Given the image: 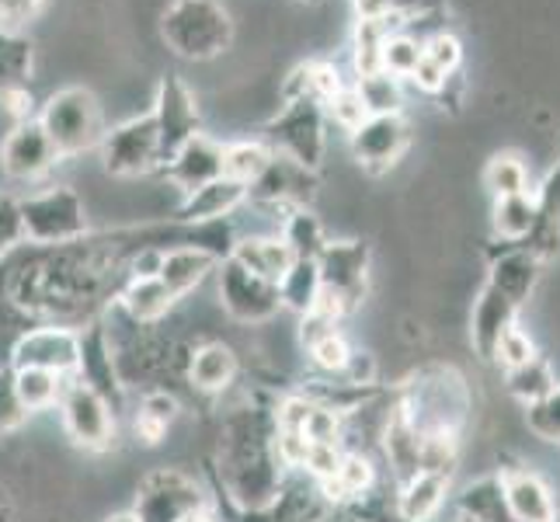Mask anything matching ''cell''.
<instances>
[{"mask_svg":"<svg viewBox=\"0 0 560 522\" xmlns=\"http://www.w3.org/2000/svg\"><path fill=\"white\" fill-rule=\"evenodd\" d=\"M421 56H424L421 38H415L408 28H400V32H394V35L383 43L380 70H386L390 77H397V81H411V73L418 70Z\"/></svg>","mask_w":560,"mask_h":522,"instance_id":"ab89813d","label":"cell"},{"mask_svg":"<svg viewBox=\"0 0 560 522\" xmlns=\"http://www.w3.org/2000/svg\"><path fill=\"white\" fill-rule=\"evenodd\" d=\"M247 202V188L241 182L230 178H217L196 192H188L182 199L175 223H217V220H230V212H237Z\"/></svg>","mask_w":560,"mask_h":522,"instance_id":"d6986e66","label":"cell"},{"mask_svg":"<svg viewBox=\"0 0 560 522\" xmlns=\"http://www.w3.org/2000/svg\"><path fill=\"white\" fill-rule=\"evenodd\" d=\"M25 421H28V411L14 391V370L4 366V370H0V436L18 432Z\"/></svg>","mask_w":560,"mask_h":522,"instance_id":"ee69618b","label":"cell"},{"mask_svg":"<svg viewBox=\"0 0 560 522\" xmlns=\"http://www.w3.org/2000/svg\"><path fill=\"white\" fill-rule=\"evenodd\" d=\"M272 161V150H268L261 140H234V143H223V178L230 182H241L244 188H250L261 171Z\"/></svg>","mask_w":560,"mask_h":522,"instance_id":"d590c367","label":"cell"},{"mask_svg":"<svg viewBox=\"0 0 560 522\" xmlns=\"http://www.w3.org/2000/svg\"><path fill=\"white\" fill-rule=\"evenodd\" d=\"M230 258L241 262L247 272H255L265 282H282V276L289 272V265L296 258L289 255V247L282 244V237H237Z\"/></svg>","mask_w":560,"mask_h":522,"instance_id":"83f0119b","label":"cell"},{"mask_svg":"<svg viewBox=\"0 0 560 522\" xmlns=\"http://www.w3.org/2000/svg\"><path fill=\"white\" fill-rule=\"evenodd\" d=\"M314 192H317V171L272 153V161L261 171V178L247 188V202H261L279 212H289V209L311 206Z\"/></svg>","mask_w":560,"mask_h":522,"instance_id":"2e32d148","label":"cell"},{"mask_svg":"<svg viewBox=\"0 0 560 522\" xmlns=\"http://www.w3.org/2000/svg\"><path fill=\"white\" fill-rule=\"evenodd\" d=\"M494 234L505 244H518L523 247L533 237L536 227V199L529 196H509V199H494V212H491Z\"/></svg>","mask_w":560,"mask_h":522,"instance_id":"836d02e7","label":"cell"},{"mask_svg":"<svg viewBox=\"0 0 560 522\" xmlns=\"http://www.w3.org/2000/svg\"><path fill=\"white\" fill-rule=\"evenodd\" d=\"M355 22H380V18H390V4L386 0H352Z\"/></svg>","mask_w":560,"mask_h":522,"instance_id":"681fc988","label":"cell"},{"mask_svg":"<svg viewBox=\"0 0 560 522\" xmlns=\"http://www.w3.org/2000/svg\"><path fill=\"white\" fill-rule=\"evenodd\" d=\"M175 303H178V297L171 293L158 276H147V279L129 276L119 289V306L126 311V317L137 324H158L161 317L171 314Z\"/></svg>","mask_w":560,"mask_h":522,"instance_id":"4316f807","label":"cell"},{"mask_svg":"<svg viewBox=\"0 0 560 522\" xmlns=\"http://www.w3.org/2000/svg\"><path fill=\"white\" fill-rule=\"evenodd\" d=\"M46 8V0H0V28L22 32L32 18H38Z\"/></svg>","mask_w":560,"mask_h":522,"instance_id":"7dc6e473","label":"cell"},{"mask_svg":"<svg viewBox=\"0 0 560 522\" xmlns=\"http://www.w3.org/2000/svg\"><path fill=\"white\" fill-rule=\"evenodd\" d=\"M268 150L317 171L327 150V115L311 98H282V108L265 123L261 137Z\"/></svg>","mask_w":560,"mask_h":522,"instance_id":"8992f818","label":"cell"},{"mask_svg":"<svg viewBox=\"0 0 560 522\" xmlns=\"http://www.w3.org/2000/svg\"><path fill=\"white\" fill-rule=\"evenodd\" d=\"M418 436H463L470 418V386L453 366L421 370L397 401Z\"/></svg>","mask_w":560,"mask_h":522,"instance_id":"7a4b0ae2","label":"cell"},{"mask_svg":"<svg viewBox=\"0 0 560 522\" xmlns=\"http://www.w3.org/2000/svg\"><path fill=\"white\" fill-rule=\"evenodd\" d=\"M105 522H140V519L132 515V509H129V512H115V515H108Z\"/></svg>","mask_w":560,"mask_h":522,"instance_id":"f907efd6","label":"cell"},{"mask_svg":"<svg viewBox=\"0 0 560 522\" xmlns=\"http://www.w3.org/2000/svg\"><path fill=\"white\" fill-rule=\"evenodd\" d=\"M505 391L523 404V408H529V404L544 401L547 394L557 391V373L547 356H533L529 362L515 366V370H505Z\"/></svg>","mask_w":560,"mask_h":522,"instance_id":"1f68e13d","label":"cell"},{"mask_svg":"<svg viewBox=\"0 0 560 522\" xmlns=\"http://www.w3.org/2000/svg\"><path fill=\"white\" fill-rule=\"evenodd\" d=\"M533 199H536V227H533V237L523 247L544 262L553 251H560V161L547 174L544 188L533 192Z\"/></svg>","mask_w":560,"mask_h":522,"instance_id":"cb8c5ba5","label":"cell"},{"mask_svg":"<svg viewBox=\"0 0 560 522\" xmlns=\"http://www.w3.org/2000/svg\"><path fill=\"white\" fill-rule=\"evenodd\" d=\"M320 495L331 501V506H352V501L365 498L376 488V467L373 460L359 453V450H345L335 474L320 480Z\"/></svg>","mask_w":560,"mask_h":522,"instance_id":"7402d4cb","label":"cell"},{"mask_svg":"<svg viewBox=\"0 0 560 522\" xmlns=\"http://www.w3.org/2000/svg\"><path fill=\"white\" fill-rule=\"evenodd\" d=\"M345 84L349 81L338 73V67L331 60H306L285 77L282 98H311L317 105H327Z\"/></svg>","mask_w":560,"mask_h":522,"instance_id":"f1b7e54d","label":"cell"},{"mask_svg":"<svg viewBox=\"0 0 560 522\" xmlns=\"http://www.w3.org/2000/svg\"><path fill=\"white\" fill-rule=\"evenodd\" d=\"M98 153L105 171L115 174V178H143L150 171H161V140L153 115L143 112L137 119L105 129Z\"/></svg>","mask_w":560,"mask_h":522,"instance_id":"9c48e42d","label":"cell"},{"mask_svg":"<svg viewBox=\"0 0 560 522\" xmlns=\"http://www.w3.org/2000/svg\"><path fill=\"white\" fill-rule=\"evenodd\" d=\"M505 485V501L512 522H557V498L553 488L533 467H505L498 471Z\"/></svg>","mask_w":560,"mask_h":522,"instance_id":"ac0fdd59","label":"cell"},{"mask_svg":"<svg viewBox=\"0 0 560 522\" xmlns=\"http://www.w3.org/2000/svg\"><path fill=\"white\" fill-rule=\"evenodd\" d=\"M178 418V401L171 397L167 391H150L143 394L140 408H137V421H132V429H137V439L153 446V442H161L171 429V421Z\"/></svg>","mask_w":560,"mask_h":522,"instance_id":"74e56055","label":"cell"},{"mask_svg":"<svg viewBox=\"0 0 560 522\" xmlns=\"http://www.w3.org/2000/svg\"><path fill=\"white\" fill-rule=\"evenodd\" d=\"M324 115H327V123H335L341 126L345 132H352L362 119H365V108L359 102V91L355 84H345L331 102L324 105Z\"/></svg>","mask_w":560,"mask_h":522,"instance_id":"f6af8a7d","label":"cell"},{"mask_svg":"<svg viewBox=\"0 0 560 522\" xmlns=\"http://www.w3.org/2000/svg\"><path fill=\"white\" fill-rule=\"evenodd\" d=\"M202 509H206V495L196 485V477H188L185 471L175 467H161L140 480L132 515L140 522H182Z\"/></svg>","mask_w":560,"mask_h":522,"instance_id":"30bf717a","label":"cell"},{"mask_svg":"<svg viewBox=\"0 0 560 522\" xmlns=\"http://www.w3.org/2000/svg\"><path fill=\"white\" fill-rule=\"evenodd\" d=\"M450 480H453V477H446V474L418 471L415 477H408V480L400 485L394 515H397L400 522H432V519L442 512V506H446Z\"/></svg>","mask_w":560,"mask_h":522,"instance_id":"ffe728a7","label":"cell"},{"mask_svg":"<svg viewBox=\"0 0 560 522\" xmlns=\"http://www.w3.org/2000/svg\"><path fill=\"white\" fill-rule=\"evenodd\" d=\"M38 126L46 129V137L52 140L56 153L67 158H81L88 150H98L105 140V112L102 102L94 98L88 88H60L56 94L43 102V108L35 112Z\"/></svg>","mask_w":560,"mask_h":522,"instance_id":"277c9868","label":"cell"},{"mask_svg":"<svg viewBox=\"0 0 560 522\" xmlns=\"http://www.w3.org/2000/svg\"><path fill=\"white\" fill-rule=\"evenodd\" d=\"M84 356V335L70 324H38L18 335L11 348V370H49L77 376Z\"/></svg>","mask_w":560,"mask_h":522,"instance_id":"ba28073f","label":"cell"},{"mask_svg":"<svg viewBox=\"0 0 560 522\" xmlns=\"http://www.w3.org/2000/svg\"><path fill=\"white\" fill-rule=\"evenodd\" d=\"M526 425H529V432L536 439L560 446V383H557L553 394H547L544 401L529 404V408H526Z\"/></svg>","mask_w":560,"mask_h":522,"instance_id":"b9f144b4","label":"cell"},{"mask_svg":"<svg viewBox=\"0 0 560 522\" xmlns=\"http://www.w3.org/2000/svg\"><path fill=\"white\" fill-rule=\"evenodd\" d=\"M67 380L70 376L49 373V370H14V391H18V397H22L25 411L38 415V411H49L60 404Z\"/></svg>","mask_w":560,"mask_h":522,"instance_id":"8d00e7d4","label":"cell"},{"mask_svg":"<svg viewBox=\"0 0 560 522\" xmlns=\"http://www.w3.org/2000/svg\"><path fill=\"white\" fill-rule=\"evenodd\" d=\"M279 237H282V244L289 247V255H293L296 262H317L324 244L331 241V237L324 234V223L311 212V206L289 209L285 217H282Z\"/></svg>","mask_w":560,"mask_h":522,"instance_id":"4dcf8cb0","label":"cell"},{"mask_svg":"<svg viewBox=\"0 0 560 522\" xmlns=\"http://www.w3.org/2000/svg\"><path fill=\"white\" fill-rule=\"evenodd\" d=\"M421 46H424V60H429L432 67H439L446 77H456L459 73V63H463V46H459V38L453 32H435L429 38H421Z\"/></svg>","mask_w":560,"mask_h":522,"instance_id":"7bdbcfd3","label":"cell"},{"mask_svg":"<svg viewBox=\"0 0 560 522\" xmlns=\"http://www.w3.org/2000/svg\"><path fill=\"white\" fill-rule=\"evenodd\" d=\"M355 91L365 115H404V81L390 77L386 70L355 77Z\"/></svg>","mask_w":560,"mask_h":522,"instance_id":"e575fe53","label":"cell"},{"mask_svg":"<svg viewBox=\"0 0 560 522\" xmlns=\"http://www.w3.org/2000/svg\"><path fill=\"white\" fill-rule=\"evenodd\" d=\"M182 522H217V519L209 515V509H202V512H191V515H188V519H182Z\"/></svg>","mask_w":560,"mask_h":522,"instance_id":"816d5d0a","label":"cell"},{"mask_svg":"<svg viewBox=\"0 0 560 522\" xmlns=\"http://www.w3.org/2000/svg\"><path fill=\"white\" fill-rule=\"evenodd\" d=\"M317 272L324 293L345 311H355L370 293V247L362 241H327L317 255Z\"/></svg>","mask_w":560,"mask_h":522,"instance_id":"4fadbf2b","label":"cell"},{"mask_svg":"<svg viewBox=\"0 0 560 522\" xmlns=\"http://www.w3.org/2000/svg\"><path fill=\"white\" fill-rule=\"evenodd\" d=\"M300 4H306V8H317V4H324V0H300Z\"/></svg>","mask_w":560,"mask_h":522,"instance_id":"f5cc1de1","label":"cell"},{"mask_svg":"<svg viewBox=\"0 0 560 522\" xmlns=\"http://www.w3.org/2000/svg\"><path fill=\"white\" fill-rule=\"evenodd\" d=\"M35 63V46L25 32L0 28V98L14 91H28V77Z\"/></svg>","mask_w":560,"mask_h":522,"instance_id":"f546056e","label":"cell"},{"mask_svg":"<svg viewBox=\"0 0 560 522\" xmlns=\"http://www.w3.org/2000/svg\"><path fill=\"white\" fill-rule=\"evenodd\" d=\"M153 123H158V140H161V167L164 161L175 158V150L185 147L191 137L202 132V115L196 105V94L182 81L178 73L161 77L158 94H153Z\"/></svg>","mask_w":560,"mask_h":522,"instance_id":"7c38bea8","label":"cell"},{"mask_svg":"<svg viewBox=\"0 0 560 522\" xmlns=\"http://www.w3.org/2000/svg\"><path fill=\"white\" fill-rule=\"evenodd\" d=\"M390 4V14H397L400 22H415V18H424V14H432L439 8V0H386Z\"/></svg>","mask_w":560,"mask_h":522,"instance_id":"c3c4849f","label":"cell"},{"mask_svg":"<svg viewBox=\"0 0 560 522\" xmlns=\"http://www.w3.org/2000/svg\"><path fill=\"white\" fill-rule=\"evenodd\" d=\"M217 289L223 311L241 324H265L282 311V297L276 282H265L234 258L217 265Z\"/></svg>","mask_w":560,"mask_h":522,"instance_id":"8fae6325","label":"cell"},{"mask_svg":"<svg viewBox=\"0 0 560 522\" xmlns=\"http://www.w3.org/2000/svg\"><path fill=\"white\" fill-rule=\"evenodd\" d=\"M241 362L234 356V348L223 341H206L199 345L188 359V383L199 394H223L230 383L237 380Z\"/></svg>","mask_w":560,"mask_h":522,"instance_id":"603a6c76","label":"cell"},{"mask_svg":"<svg viewBox=\"0 0 560 522\" xmlns=\"http://www.w3.org/2000/svg\"><path fill=\"white\" fill-rule=\"evenodd\" d=\"M217 265H220V258H217V255H209L206 247L178 244V247H167V251H164V262H161L158 279L182 300V297H188L196 286H202V282L209 279V272H217Z\"/></svg>","mask_w":560,"mask_h":522,"instance_id":"44dd1931","label":"cell"},{"mask_svg":"<svg viewBox=\"0 0 560 522\" xmlns=\"http://www.w3.org/2000/svg\"><path fill=\"white\" fill-rule=\"evenodd\" d=\"M383 453H386V463L394 467V477L400 485L421 471V436L397 404L383 425Z\"/></svg>","mask_w":560,"mask_h":522,"instance_id":"484cf974","label":"cell"},{"mask_svg":"<svg viewBox=\"0 0 560 522\" xmlns=\"http://www.w3.org/2000/svg\"><path fill=\"white\" fill-rule=\"evenodd\" d=\"M324 293L320 286V272H317V262H293L289 272L279 282V297H282V311H293L296 317H306L317 306Z\"/></svg>","mask_w":560,"mask_h":522,"instance_id":"d6a6232c","label":"cell"},{"mask_svg":"<svg viewBox=\"0 0 560 522\" xmlns=\"http://www.w3.org/2000/svg\"><path fill=\"white\" fill-rule=\"evenodd\" d=\"M18 212H22L25 244L63 247L88 237V209L70 185H49L43 192H32V196L18 199Z\"/></svg>","mask_w":560,"mask_h":522,"instance_id":"5b68a950","label":"cell"},{"mask_svg":"<svg viewBox=\"0 0 560 522\" xmlns=\"http://www.w3.org/2000/svg\"><path fill=\"white\" fill-rule=\"evenodd\" d=\"M533 356H539V348H536V341H533V335L526 332V327L515 321V324L505 327V332H501L491 362H501L505 370H515V366L529 362Z\"/></svg>","mask_w":560,"mask_h":522,"instance_id":"60d3db41","label":"cell"},{"mask_svg":"<svg viewBox=\"0 0 560 522\" xmlns=\"http://www.w3.org/2000/svg\"><path fill=\"white\" fill-rule=\"evenodd\" d=\"M18 244H25L22 212L14 196H0V262H4Z\"/></svg>","mask_w":560,"mask_h":522,"instance_id":"bcb514c9","label":"cell"},{"mask_svg":"<svg viewBox=\"0 0 560 522\" xmlns=\"http://www.w3.org/2000/svg\"><path fill=\"white\" fill-rule=\"evenodd\" d=\"M63 158L56 153L52 140L46 137V129L38 126V119H22L8 129V137L0 140V171L8 174L11 182H43L46 174L60 164Z\"/></svg>","mask_w":560,"mask_h":522,"instance_id":"5bb4252c","label":"cell"},{"mask_svg":"<svg viewBox=\"0 0 560 522\" xmlns=\"http://www.w3.org/2000/svg\"><path fill=\"white\" fill-rule=\"evenodd\" d=\"M539 265L544 262L518 244H509V251H501L491 262V272L485 286H480L470 311V341L474 352L485 362H491L501 332L518 321V311L533 297V289L539 282Z\"/></svg>","mask_w":560,"mask_h":522,"instance_id":"6da1fadb","label":"cell"},{"mask_svg":"<svg viewBox=\"0 0 560 522\" xmlns=\"http://www.w3.org/2000/svg\"><path fill=\"white\" fill-rule=\"evenodd\" d=\"M56 411H60V421H63L67 436L73 439V446H81L88 453H105L115 446L112 401L98 391V386H91L84 376H70L63 383Z\"/></svg>","mask_w":560,"mask_h":522,"instance_id":"52a82bcc","label":"cell"},{"mask_svg":"<svg viewBox=\"0 0 560 522\" xmlns=\"http://www.w3.org/2000/svg\"><path fill=\"white\" fill-rule=\"evenodd\" d=\"M456 522H512L501 474L477 477L456 495Z\"/></svg>","mask_w":560,"mask_h":522,"instance_id":"d4e9b609","label":"cell"},{"mask_svg":"<svg viewBox=\"0 0 560 522\" xmlns=\"http://www.w3.org/2000/svg\"><path fill=\"white\" fill-rule=\"evenodd\" d=\"M164 46L188 63H209L234 43V18L220 0H171L161 14Z\"/></svg>","mask_w":560,"mask_h":522,"instance_id":"3957f363","label":"cell"},{"mask_svg":"<svg viewBox=\"0 0 560 522\" xmlns=\"http://www.w3.org/2000/svg\"><path fill=\"white\" fill-rule=\"evenodd\" d=\"M485 185L494 199L509 196H529V167L518 153H494L485 167Z\"/></svg>","mask_w":560,"mask_h":522,"instance_id":"f35d334b","label":"cell"},{"mask_svg":"<svg viewBox=\"0 0 560 522\" xmlns=\"http://www.w3.org/2000/svg\"><path fill=\"white\" fill-rule=\"evenodd\" d=\"M161 174L175 188H182V196H188V192L223 178V143L212 140L209 132H199L175 150V158L164 161Z\"/></svg>","mask_w":560,"mask_h":522,"instance_id":"e0dca14e","label":"cell"},{"mask_svg":"<svg viewBox=\"0 0 560 522\" xmlns=\"http://www.w3.org/2000/svg\"><path fill=\"white\" fill-rule=\"evenodd\" d=\"M408 143H411V126L404 115H365L349 132L352 158L373 174L390 171L404 158Z\"/></svg>","mask_w":560,"mask_h":522,"instance_id":"9a60e30c","label":"cell"}]
</instances>
